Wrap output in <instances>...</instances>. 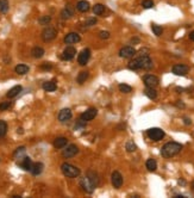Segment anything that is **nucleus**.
<instances>
[{
    "label": "nucleus",
    "instance_id": "obj_16",
    "mask_svg": "<svg viewBox=\"0 0 194 198\" xmlns=\"http://www.w3.org/2000/svg\"><path fill=\"white\" fill-rule=\"evenodd\" d=\"M72 110L68 109V108H66V109H62L60 112H58V115H57V118H58V121L64 123V122H68L70 118H72Z\"/></svg>",
    "mask_w": 194,
    "mask_h": 198
},
{
    "label": "nucleus",
    "instance_id": "obj_8",
    "mask_svg": "<svg viewBox=\"0 0 194 198\" xmlns=\"http://www.w3.org/2000/svg\"><path fill=\"white\" fill-rule=\"evenodd\" d=\"M77 153H79V148H77V146H75V145H69V146H66V147L63 148L62 155H63V158L69 159V158L75 156Z\"/></svg>",
    "mask_w": 194,
    "mask_h": 198
},
{
    "label": "nucleus",
    "instance_id": "obj_5",
    "mask_svg": "<svg viewBox=\"0 0 194 198\" xmlns=\"http://www.w3.org/2000/svg\"><path fill=\"white\" fill-rule=\"evenodd\" d=\"M57 36V30L52 26H48L42 31V39L44 42H50L52 39H55Z\"/></svg>",
    "mask_w": 194,
    "mask_h": 198
},
{
    "label": "nucleus",
    "instance_id": "obj_11",
    "mask_svg": "<svg viewBox=\"0 0 194 198\" xmlns=\"http://www.w3.org/2000/svg\"><path fill=\"white\" fill-rule=\"evenodd\" d=\"M188 66L186 64H175V66H173V68H172V73L173 74H175V75H179V77H185L186 74L188 73Z\"/></svg>",
    "mask_w": 194,
    "mask_h": 198
},
{
    "label": "nucleus",
    "instance_id": "obj_3",
    "mask_svg": "<svg viewBox=\"0 0 194 198\" xmlns=\"http://www.w3.org/2000/svg\"><path fill=\"white\" fill-rule=\"evenodd\" d=\"M61 171L67 178H76L80 175V170L74 165L68 164V162H64L61 165Z\"/></svg>",
    "mask_w": 194,
    "mask_h": 198
},
{
    "label": "nucleus",
    "instance_id": "obj_6",
    "mask_svg": "<svg viewBox=\"0 0 194 198\" xmlns=\"http://www.w3.org/2000/svg\"><path fill=\"white\" fill-rule=\"evenodd\" d=\"M148 136H149V139H150L151 141H155V142H157V141H161L166 136V134H164V131H163L162 129L160 128H150L149 130H148Z\"/></svg>",
    "mask_w": 194,
    "mask_h": 198
},
{
    "label": "nucleus",
    "instance_id": "obj_1",
    "mask_svg": "<svg viewBox=\"0 0 194 198\" xmlns=\"http://www.w3.org/2000/svg\"><path fill=\"white\" fill-rule=\"evenodd\" d=\"M129 69L131 70H138V69H151L154 67L152 60L149 58V55H139L138 58L131 60L127 64Z\"/></svg>",
    "mask_w": 194,
    "mask_h": 198
},
{
    "label": "nucleus",
    "instance_id": "obj_41",
    "mask_svg": "<svg viewBox=\"0 0 194 198\" xmlns=\"http://www.w3.org/2000/svg\"><path fill=\"white\" fill-rule=\"evenodd\" d=\"M41 68L44 70H50L52 68V66H51V63H44L41 66Z\"/></svg>",
    "mask_w": 194,
    "mask_h": 198
},
{
    "label": "nucleus",
    "instance_id": "obj_30",
    "mask_svg": "<svg viewBox=\"0 0 194 198\" xmlns=\"http://www.w3.org/2000/svg\"><path fill=\"white\" fill-rule=\"evenodd\" d=\"M88 75H89V74H88L87 70L80 72V74H79V75H77V78H76V81L81 85V84H83L88 79Z\"/></svg>",
    "mask_w": 194,
    "mask_h": 198
},
{
    "label": "nucleus",
    "instance_id": "obj_20",
    "mask_svg": "<svg viewBox=\"0 0 194 198\" xmlns=\"http://www.w3.org/2000/svg\"><path fill=\"white\" fill-rule=\"evenodd\" d=\"M22 160H23V161H22V164H20V167H22L24 171H31L32 165H33L31 159H30L29 156H24Z\"/></svg>",
    "mask_w": 194,
    "mask_h": 198
},
{
    "label": "nucleus",
    "instance_id": "obj_33",
    "mask_svg": "<svg viewBox=\"0 0 194 198\" xmlns=\"http://www.w3.org/2000/svg\"><path fill=\"white\" fill-rule=\"evenodd\" d=\"M151 30H152V32H154V35H156V36H161V35L163 33L162 26L156 25V24H151Z\"/></svg>",
    "mask_w": 194,
    "mask_h": 198
},
{
    "label": "nucleus",
    "instance_id": "obj_2",
    "mask_svg": "<svg viewBox=\"0 0 194 198\" xmlns=\"http://www.w3.org/2000/svg\"><path fill=\"white\" fill-rule=\"evenodd\" d=\"M182 145L177 142H168L161 148V155L163 158H173L181 152Z\"/></svg>",
    "mask_w": 194,
    "mask_h": 198
},
{
    "label": "nucleus",
    "instance_id": "obj_21",
    "mask_svg": "<svg viewBox=\"0 0 194 198\" xmlns=\"http://www.w3.org/2000/svg\"><path fill=\"white\" fill-rule=\"evenodd\" d=\"M22 89H23V87L20 86V85H17V86H13L12 89H10L8 92H7V98H14V97H17L22 92Z\"/></svg>",
    "mask_w": 194,
    "mask_h": 198
},
{
    "label": "nucleus",
    "instance_id": "obj_39",
    "mask_svg": "<svg viewBox=\"0 0 194 198\" xmlns=\"http://www.w3.org/2000/svg\"><path fill=\"white\" fill-rule=\"evenodd\" d=\"M110 36H111V33L108 31H100L99 32V37L101 39H108L110 38Z\"/></svg>",
    "mask_w": 194,
    "mask_h": 198
},
{
    "label": "nucleus",
    "instance_id": "obj_24",
    "mask_svg": "<svg viewBox=\"0 0 194 198\" xmlns=\"http://www.w3.org/2000/svg\"><path fill=\"white\" fill-rule=\"evenodd\" d=\"M145 167L149 172H155L157 168V162L155 159H148L145 162Z\"/></svg>",
    "mask_w": 194,
    "mask_h": 198
},
{
    "label": "nucleus",
    "instance_id": "obj_42",
    "mask_svg": "<svg viewBox=\"0 0 194 198\" xmlns=\"http://www.w3.org/2000/svg\"><path fill=\"white\" fill-rule=\"evenodd\" d=\"M192 123V121L189 119V118H185V124H187V125H189Z\"/></svg>",
    "mask_w": 194,
    "mask_h": 198
},
{
    "label": "nucleus",
    "instance_id": "obj_40",
    "mask_svg": "<svg viewBox=\"0 0 194 198\" xmlns=\"http://www.w3.org/2000/svg\"><path fill=\"white\" fill-rule=\"evenodd\" d=\"M97 24V18H88L87 20H86V23H85V25L86 26H93Z\"/></svg>",
    "mask_w": 194,
    "mask_h": 198
},
{
    "label": "nucleus",
    "instance_id": "obj_27",
    "mask_svg": "<svg viewBox=\"0 0 194 198\" xmlns=\"http://www.w3.org/2000/svg\"><path fill=\"white\" fill-rule=\"evenodd\" d=\"M25 152H26V148L25 147H19L16 149V152L13 153V156L14 159H23L25 156Z\"/></svg>",
    "mask_w": 194,
    "mask_h": 198
},
{
    "label": "nucleus",
    "instance_id": "obj_35",
    "mask_svg": "<svg viewBox=\"0 0 194 198\" xmlns=\"http://www.w3.org/2000/svg\"><path fill=\"white\" fill-rule=\"evenodd\" d=\"M119 89H120V92H123V93H130L132 91V87L130 85H126V84H120V85H119Z\"/></svg>",
    "mask_w": 194,
    "mask_h": 198
},
{
    "label": "nucleus",
    "instance_id": "obj_32",
    "mask_svg": "<svg viewBox=\"0 0 194 198\" xmlns=\"http://www.w3.org/2000/svg\"><path fill=\"white\" fill-rule=\"evenodd\" d=\"M125 149L127 150V152H130V153H132V152H135L136 149H137V146H136V143L133 142L132 140L127 141L125 145Z\"/></svg>",
    "mask_w": 194,
    "mask_h": 198
},
{
    "label": "nucleus",
    "instance_id": "obj_34",
    "mask_svg": "<svg viewBox=\"0 0 194 198\" xmlns=\"http://www.w3.org/2000/svg\"><path fill=\"white\" fill-rule=\"evenodd\" d=\"M7 133V123L5 121H0V139L5 136Z\"/></svg>",
    "mask_w": 194,
    "mask_h": 198
},
{
    "label": "nucleus",
    "instance_id": "obj_19",
    "mask_svg": "<svg viewBox=\"0 0 194 198\" xmlns=\"http://www.w3.org/2000/svg\"><path fill=\"white\" fill-rule=\"evenodd\" d=\"M67 143H68V140L66 137H56L54 140V147L57 149H62L67 146Z\"/></svg>",
    "mask_w": 194,
    "mask_h": 198
},
{
    "label": "nucleus",
    "instance_id": "obj_7",
    "mask_svg": "<svg viewBox=\"0 0 194 198\" xmlns=\"http://www.w3.org/2000/svg\"><path fill=\"white\" fill-rule=\"evenodd\" d=\"M136 55V49L131 45H125L119 50V56L123 58H131Z\"/></svg>",
    "mask_w": 194,
    "mask_h": 198
},
{
    "label": "nucleus",
    "instance_id": "obj_25",
    "mask_svg": "<svg viewBox=\"0 0 194 198\" xmlns=\"http://www.w3.org/2000/svg\"><path fill=\"white\" fill-rule=\"evenodd\" d=\"M43 168H44V166L42 162H36V164L32 165L31 172L33 175H38V174H41V173L43 172Z\"/></svg>",
    "mask_w": 194,
    "mask_h": 198
},
{
    "label": "nucleus",
    "instance_id": "obj_14",
    "mask_svg": "<svg viewBox=\"0 0 194 198\" xmlns=\"http://www.w3.org/2000/svg\"><path fill=\"white\" fill-rule=\"evenodd\" d=\"M111 181H112L113 187L116 189H120L122 185H123V175L120 174V172L118 171H114L111 175Z\"/></svg>",
    "mask_w": 194,
    "mask_h": 198
},
{
    "label": "nucleus",
    "instance_id": "obj_43",
    "mask_svg": "<svg viewBox=\"0 0 194 198\" xmlns=\"http://www.w3.org/2000/svg\"><path fill=\"white\" fill-rule=\"evenodd\" d=\"M189 38H191V41H193L194 42V31H192L191 33H189Z\"/></svg>",
    "mask_w": 194,
    "mask_h": 198
},
{
    "label": "nucleus",
    "instance_id": "obj_15",
    "mask_svg": "<svg viewBox=\"0 0 194 198\" xmlns=\"http://www.w3.org/2000/svg\"><path fill=\"white\" fill-rule=\"evenodd\" d=\"M80 41H81V37L77 32H69L64 37V43L66 44H74V43H77Z\"/></svg>",
    "mask_w": 194,
    "mask_h": 198
},
{
    "label": "nucleus",
    "instance_id": "obj_23",
    "mask_svg": "<svg viewBox=\"0 0 194 198\" xmlns=\"http://www.w3.org/2000/svg\"><path fill=\"white\" fill-rule=\"evenodd\" d=\"M14 70H16V73L19 74V75H24V74H26V73H29L30 68H29V66H26V64L20 63V64H17V66H16Z\"/></svg>",
    "mask_w": 194,
    "mask_h": 198
},
{
    "label": "nucleus",
    "instance_id": "obj_44",
    "mask_svg": "<svg viewBox=\"0 0 194 198\" xmlns=\"http://www.w3.org/2000/svg\"><path fill=\"white\" fill-rule=\"evenodd\" d=\"M131 42L132 43H137V42H139V38H132Z\"/></svg>",
    "mask_w": 194,
    "mask_h": 198
},
{
    "label": "nucleus",
    "instance_id": "obj_38",
    "mask_svg": "<svg viewBox=\"0 0 194 198\" xmlns=\"http://www.w3.org/2000/svg\"><path fill=\"white\" fill-rule=\"evenodd\" d=\"M11 105H12L11 102L1 103V104H0V110H1V111H6L7 109H10V108H11Z\"/></svg>",
    "mask_w": 194,
    "mask_h": 198
},
{
    "label": "nucleus",
    "instance_id": "obj_46",
    "mask_svg": "<svg viewBox=\"0 0 194 198\" xmlns=\"http://www.w3.org/2000/svg\"><path fill=\"white\" fill-rule=\"evenodd\" d=\"M193 189H194V181H193Z\"/></svg>",
    "mask_w": 194,
    "mask_h": 198
},
{
    "label": "nucleus",
    "instance_id": "obj_12",
    "mask_svg": "<svg viewBox=\"0 0 194 198\" xmlns=\"http://www.w3.org/2000/svg\"><path fill=\"white\" fill-rule=\"evenodd\" d=\"M143 83L147 87H154V89H155L160 81H158V78H157L156 75L147 74V75L143 78Z\"/></svg>",
    "mask_w": 194,
    "mask_h": 198
},
{
    "label": "nucleus",
    "instance_id": "obj_26",
    "mask_svg": "<svg viewBox=\"0 0 194 198\" xmlns=\"http://www.w3.org/2000/svg\"><path fill=\"white\" fill-rule=\"evenodd\" d=\"M31 55L35 58H41L44 55V49L41 47H35V48H32Z\"/></svg>",
    "mask_w": 194,
    "mask_h": 198
},
{
    "label": "nucleus",
    "instance_id": "obj_4",
    "mask_svg": "<svg viewBox=\"0 0 194 198\" xmlns=\"http://www.w3.org/2000/svg\"><path fill=\"white\" fill-rule=\"evenodd\" d=\"M80 186H81V189L83 190L85 192H87V193H92L94 191V189L97 187V184L94 183L92 179L89 178V177H85V178H82L80 180Z\"/></svg>",
    "mask_w": 194,
    "mask_h": 198
},
{
    "label": "nucleus",
    "instance_id": "obj_29",
    "mask_svg": "<svg viewBox=\"0 0 194 198\" xmlns=\"http://www.w3.org/2000/svg\"><path fill=\"white\" fill-rule=\"evenodd\" d=\"M92 10H93L94 14L101 16V14H104V12H105V6H104L102 4H95Z\"/></svg>",
    "mask_w": 194,
    "mask_h": 198
},
{
    "label": "nucleus",
    "instance_id": "obj_10",
    "mask_svg": "<svg viewBox=\"0 0 194 198\" xmlns=\"http://www.w3.org/2000/svg\"><path fill=\"white\" fill-rule=\"evenodd\" d=\"M76 55V49L74 47H72V45H68L64 50H63L62 55H61V58L64 60V61H70V60H73V58H75Z\"/></svg>",
    "mask_w": 194,
    "mask_h": 198
},
{
    "label": "nucleus",
    "instance_id": "obj_13",
    "mask_svg": "<svg viewBox=\"0 0 194 198\" xmlns=\"http://www.w3.org/2000/svg\"><path fill=\"white\" fill-rule=\"evenodd\" d=\"M89 58H91V50L88 48H86V49H83L79 54V56H77V63L80 64V66H86L87 62L89 61Z\"/></svg>",
    "mask_w": 194,
    "mask_h": 198
},
{
    "label": "nucleus",
    "instance_id": "obj_28",
    "mask_svg": "<svg viewBox=\"0 0 194 198\" xmlns=\"http://www.w3.org/2000/svg\"><path fill=\"white\" fill-rule=\"evenodd\" d=\"M144 92H145V96L148 97L149 99H156L157 98V92L154 87H147Z\"/></svg>",
    "mask_w": 194,
    "mask_h": 198
},
{
    "label": "nucleus",
    "instance_id": "obj_37",
    "mask_svg": "<svg viewBox=\"0 0 194 198\" xmlns=\"http://www.w3.org/2000/svg\"><path fill=\"white\" fill-rule=\"evenodd\" d=\"M142 6L144 8H152L154 7V1L152 0H143L142 1Z\"/></svg>",
    "mask_w": 194,
    "mask_h": 198
},
{
    "label": "nucleus",
    "instance_id": "obj_31",
    "mask_svg": "<svg viewBox=\"0 0 194 198\" xmlns=\"http://www.w3.org/2000/svg\"><path fill=\"white\" fill-rule=\"evenodd\" d=\"M8 8H10V4H8V0H0V13H7L8 12Z\"/></svg>",
    "mask_w": 194,
    "mask_h": 198
},
{
    "label": "nucleus",
    "instance_id": "obj_45",
    "mask_svg": "<svg viewBox=\"0 0 194 198\" xmlns=\"http://www.w3.org/2000/svg\"><path fill=\"white\" fill-rule=\"evenodd\" d=\"M177 106H180V108H183L185 105H183V104L181 103V100H179V102H177Z\"/></svg>",
    "mask_w": 194,
    "mask_h": 198
},
{
    "label": "nucleus",
    "instance_id": "obj_9",
    "mask_svg": "<svg viewBox=\"0 0 194 198\" xmlns=\"http://www.w3.org/2000/svg\"><path fill=\"white\" fill-rule=\"evenodd\" d=\"M97 115H98V110L95 109V108H91V109L86 110L83 114H81V116H80L79 119H81V121L87 123V122L94 119V118L97 117Z\"/></svg>",
    "mask_w": 194,
    "mask_h": 198
},
{
    "label": "nucleus",
    "instance_id": "obj_18",
    "mask_svg": "<svg viewBox=\"0 0 194 198\" xmlns=\"http://www.w3.org/2000/svg\"><path fill=\"white\" fill-rule=\"evenodd\" d=\"M74 16V8L72 7V5H67V6L61 11V17L63 19H69Z\"/></svg>",
    "mask_w": 194,
    "mask_h": 198
},
{
    "label": "nucleus",
    "instance_id": "obj_17",
    "mask_svg": "<svg viewBox=\"0 0 194 198\" xmlns=\"http://www.w3.org/2000/svg\"><path fill=\"white\" fill-rule=\"evenodd\" d=\"M76 8H77L79 12L86 13L91 10V5H89V3L86 1V0H80V1L76 4Z\"/></svg>",
    "mask_w": 194,
    "mask_h": 198
},
{
    "label": "nucleus",
    "instance_id": "obj_22",
    "mask_svg": "<svg viewBox=\"0 0 194 198\" xmlns=\"http://www.w3.org/2000/svg\"><path fill=\"white\" fill-rule=\"evenodd\" d=\"M56 89H57V85L55 80L47 81V83L43 84V89L47 91V92H54V91H56Z\"/></svg>",
    "mask_w": 194,
    "mask_h": 198
},
{
    "label": "nucleus",
    "instance_id": "obj_36",
    "mask_svg": "<svg viewBox=\"0 0 194 198\" xmlns=\"http://www.w3.org/2000/svg\"><path fill=\"white\" fill-rule=\"evenodd\" d=\"M50 22H51L50 16H43V17H41V18L38 19V23H39L41 25H48Z\"/></svg>",
    "mask_w": 194,
    "mask_h": 198
}]
</instances>
